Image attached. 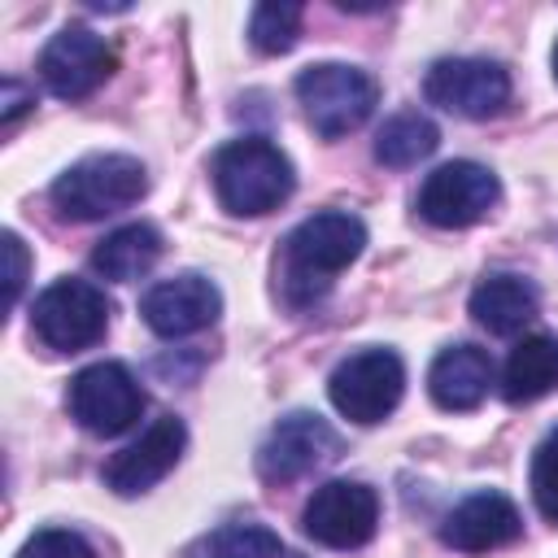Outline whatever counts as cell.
I'll return each instance as SVG.
<instances>
[{
    "label": "cell",
    "instance_id": "obj_1",
    "mask_svg": "<svg viewBox=\"0 0 558 558\" xmlns=\"http://www.w3.org/2000/svg\"><path fill=\"white\" fill-rule=\"evenodd\" d=\"M366 248V227L357 214L349 209H318L310 218H301L288 240H283V257H279V296L292 310H310L318 305L336 275L344 266H353Z\"/></svg>",
    "mask_w": 558,
    "mask_h": 558
},
{
    "label": "cell",
    "instance_id": "obj_2",
    "mask_svg": "<svg viewBox=\"0 0 558 558\" xmlns=\"http://www.w3.org/2000/svg\"><path fill=\"white\" fill-rule=\"evenodd\" d=\"M209 174H214V192H218L222 209L240 214V218H262V214L279 209L296 187L292 161L266 135L227 140L214 153Z\"/></svg>",
    "mask_w": 558,
    "mask_h": 558
},
{
    "label": "cell",
    "instance_id": "obj_3",
    "mask_svg": "<svg viewBox=\"0 0 558 558\" xmlns=\"http://www.w3.org/2000/svg\"><path fill=\"white\" fill-rule=\"evenodd\" d=\"M148 192V170L131 153H92L57 174L52 205L70 222H96L126 205H135Z\"/></svg>",
    "mask_w": 558,
    "mask_h": 558
},
{
    "label": "cell",
    "instance_id": "obj_4",
    "mask_svg": "<svg viewBox=\"0 0 558 558\" xmlns=\"http://www.w3.org/2000/svg\"><path fill=\"white\" fill-rule=\"evenodd\" d=\"M292 87H296V100L305 109V122L323 140H340V135L357 131L379 105L375 78L366 70H357V65H344V61L305 65Z\"/></svg>",
    "mask_w": 558,
    "mask_h": 558
},
{
    "label": "cell",
    "instance_id": "obj_5",
    "mask_svg": "<svg viewBox=\"0 0 558 558\" xmlns=\"http://www.w3.org/2000/svg\"><path fill=\"white\" fill-rule=\"evenodd\" d=\"M31 331L52 353H78L92 349L109 331V296L87 279H57L48 283L31 305Z\"/></svg>",
    "mask_w": 558,
    "mask_h": 558
},
{
    "label": "cell",
    "instance_id": "obj_6",
    "mask_svg": "<svg viewBox=\"0 0 558 558\" xmlns=\"http://www.w3.org/2000/svg\"><path fill=\"white\" fill-rule=\"evenodd\" d=\"M405 392V366L392 349H357L344 362H336L331 379H327V397L331 405L349 418V423H384L397 401Z\"/></svg>",
    "mask_w": 558,
    "mask_h": 558
},
{
    "label": "cell",
    "instance_id": "obj_7",
    "mask_svg": "<svg viewBox=\"0 0 558 558\" xmlns=\"http://www.w3.org/2000/svg\"><path fill=\"white\" fill-rule=\"evenodd\" d=\"M70 414L92 436H122L144 414V388L122 362H92L70 379Z\"/></svg>",
    "mask_w": 558,
    "mask_h": 558
},
{
    "label": "cell",
    "instance_id": "obj_8",
    "mask_svg": "<svg viewBox=\"0 0 558 558\" xmlns=\"http://www.w3.org/2000/svg\"><path fill=\"white\" fill-rule=\"evenodd\" d=\"M497 196H501L497 174H493L488 166L462 157V161L436 166V170L423 179L414 209H418L423 222L445 227V231H458V227L480 222V218L497 205Z\"/></svg>",
    "mask_w": 558,
    "mask_h": 558
},
{
    "label": "cell",
    "instance_id": "obj_9",
    "mask_svg": "<svg viewBox=\"0 0 558 558\" xmlns=\"http://www.w3.org/2000/svg\"><path fill=\"white\" fill-rule=\"evenodd\" d=\"M301 527L310 541H318L327 549H357L379 527V497L362 480H327L305 501Z\"/></svg>",
    "mask_w": 558,
    "mask_h": 558
},
{
    "label": "cell",
    "instance_id": "obj_10",
    "mask_svg": "<svg viewBox=\"0 0 558 558\" xmlns=\"http://www.w3.org/2000/svg\"><path fill=\"white\" fill-rule=\"evenodd\" d=\"M423 96L458 118H493L510 105V74L484 57H445L427 70Z\"/></svg>",
    "mask_w": 558,
    "mask_h": 558
},
{
    "label": "cell",
    "instance_id": "obj_11",
    "mask_svg": "<svg viewBox=\"0 0 558 558\" xmlns=\"http://www.w3.org/2000/svg\"><path fill=\"white\" fill-rule=\"evenodd\" d=\"M336 453H340V436L331 432V423L314 410H292L270 427L266 445L257 449V475L266 484H292L327 466Z\"/></svg>",
    "mask_w": 558,
    "mask_h": 558
},
{
    "label": "cell",
    "instance_id": "obj_12",
    "mask_svg": "<svg viewBox=\"0 0 558 558\" xmlns=\"http://www.w3.org/2000/svg\"><path fill=\"white\" fill-rule=\"evenodd\" d=\"M118 70V52L87 26H61L39 52V78L57 100L92 96Z\"/></svg>",
    "mask_w": 558,
    "mask_h": 558
},
{
    "label": "cell",
    "instance_id": "obj_13",
    "mask_svg": "<svg viewBox=\"0 0 558 558\" xmlns=\"http://www.w3.org/2000/svg\"><path fill=\"white\" fill-rule=\"evenodd\" d=\"M183 445H187V427L183 418L174 414H161L153 418L126 449H118L109 462H105V488H113L118 497H140L148 493L153 484H161L174 462L183 458Z\"/></svg>",
    "mask_w": 558,
    "mask_h": 558
},
{
    "label": "cell",
    "instance_id": "obj_14",
    "mask_svg": "<svg viewBox=\"0 0 558 558\" xmlns=\"http://www.w3.org/2000/svg\"><path fill=\"white\" fill-rule=\"evenodd\" d=\"M140 314L144 323L166 336V340H179V336H196L205 327L218 323L222 314V292L214 288V279L187 270V275H174V279H161L153 283L144 296H140Z\"/></svg>",
    "mask_w": 558,
    "mask_h": 558
},
{
    "label": "cell",
    "instance_id": "obj_15",
    "mask_svg": "<svg viewBox=\"0 0 558 558\" xmlns=\"http://www.w3.org/2000/svg\"><path fill=\"white\" fill-rule=\"evenodd\" d=\"M519 536H523V514L506 493H471L440 523V541L462 554H488Z\"/></svg>",
    "mask_w": 558,
    "mask_h": 558
},
{
    "label": "cell",
    "instance_id": "obj_16",
    "mask_svg": "<svg viewBox=\"0 0 558 558\" xmlns=\"http://www.w3.org/2000/svg\"><path fill=\"white\" fill-rule=\"evenodd\" d=\"M493 384V357L480 344H449L436 353L432 371H427V392L440 410H475L488 397Z\"/></svg>",
    "mask_w": 558,
    "mask_h": 558
},
{
    "label": "cell",
    "instance_id": "obj_17",
    "mask_svg": "<svg viewBox=\"0 0 558 558\" xmlns=\"http://www.w3.org/2000/svg\"><path fill=\"white\" fill-rule=\"evenodd\" d=\"M536 305H541L536 283L523 279V275H510V270L480 279L475 292H471V318H475L480 327H488L493 336H514V331H523V327L536 318Z\"/></svg>",
    "mask_w": 558,
    "mask_h": 558
},
{
    "label": "cell",
    "instance_id": "obj_18",
    "mask_svg": "<svg viewBox=\"0 0 558 558\" xmlns=\"http://www.w3.org/2000/svg\"><path fill=\"white\" fill-rule=\"evenodd\" d=\"M558 392V336H523L506 366H501V397L510 405H527V401H541Z\"/></svg>",
    "mask_w": 558,
    "mask_h": 558
},
{
    "label": "cell",
    "instance_id": "obj_19",
    "mask_svg": "<svg viewBox=\"0 0 558 558\" xmlns=\"http://www.w3.org/2000/svg\"><path fill=\"white\" fill-rule=\"evenodd\" d=\"M157 257H161V231H157L153 222H126V227L109 231V235L92 248V270H96L100 279L131 283V279L148 275Z\"/></svg>",
    "mask_w": 558,
    "mask_h": 558
},
{
    "label": "cell",
    "instance_id": "obj_20",
    "mask_svg": "<svg viewBox=\"0 0 558 558\" xmlns=\"http://www.w3.org/2000/svg\"><path fill=\"white\" fill-rule=\"evenodd\" d=\"M183 558H305L296 549H288L270 527L262 523H222L209 536L192 541L183 549Z\"/></svg>",
    "mask_w": 558,
    "mask_h": 558
},
{
    "label": "cell",
    "instance_id": "obj_21",
    "mask_svg": "<svg viewBox=\"0 0 558 558\" xmlns=\"http://www.w3.org/2000/svg\"><path fill=\"white\" fill-rule=\"evenodd\" d=\"M440 144V131L432 118L423 113H392L379 135H375V161L379 166H392V170H405V166H418L423 157H432Z\"/></svg>",
    "mask_w": 558,
    "mask_h": 558
},
{
    "label": "cell",
    "instance_id": "obj_22",
    "mask_svg": "<svg viewBox=\"0 0 558 558\" xmlns=\"http://www.w3.org/2000/svg\"><path fill=\"white\" fill-rule=\"evenodd\" d=\"M301 17L305 9L301 4H288V0H270V4H257L253 17H248V44L257 52H288L301 35Z\"/></svg>",
    "mask_w": 558,
    "mask_h": 558
},
{
    "label": "cell",
    "instance_id": "obj_23",
    "mask_svg": "<svg viewBox=\"0 0 558 558\" xmlns=\"http://www.w3.org/2000/svg\"><path fill=\"white\" fill-rule=\"evenodd\" d=\"M532 501L549 523H558V427H549L532 453Z\"/></svg>",
    "mask_w": 558,
    "mask_h": 558
},
{
    "label": "cell",
    "instance_id": "obj_24",
    "mask_svg": "<svg viewBox=\"0 0 558 558\" xmlns=\"http://www.w3.org/2000/svg\"><path fill=\"white\" fill-rule=\"evenodd\" d=\"M17 558H96V554H92V545L78 532H70V527H44V532H35L17 549Z\"/></svg>",
    "mask_w": 558,
    "mask_h": 558
},
{
    "label": "cell",
    "instance_id": "obj_25",
    "mask_svg": "<svg viewBox=\"0 0 558 558\" xmlns=\"http://www.w3.org/2000/svg\"><path fill=\"white\" fill-rule=\"evenodd\" d=\"M4 253H9V279H4V305H17L22 296V283H26V244L4 231Z\"/></svg>",
    "mask_w": 558,
    "mask_h": 558
},
{
    "label": "cell",
    "instance_id": "obj_26",
    "mask_svg": "<svg viewBox=\"0 0 558 558\" xmlns=\"http://www.w3.org/2000/svg\"><path fill=\"white\" fill-rule=\"evenodd\" d=\"M35 105V92L26 87V83H17V78H4V96H0V122L4 126H13L26 109Z\"/></svg>",
    "mask_w": 558,
    "mask_h": 558
},
{
    "label": "cell",
    "instance_id": "obj_27",
    "mask_svg": "<svg viewBox=\"0 0 558 558\" xmlns=\"http://www.w3.org/2000/svg\"><path fill=\"white\" fill-rule=\"evenodd\" d=\"M554 78H558V48H554Z\"/></svg>",
    "mask_w": 558,
    "mask_h": 558
}]
</instances>
